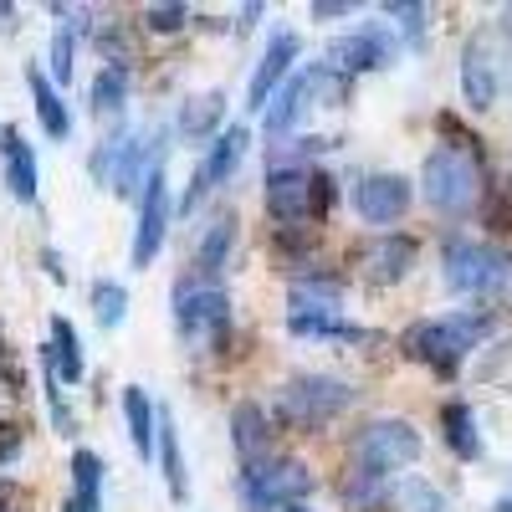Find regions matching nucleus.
<instances>
[{"label": "nucleus", "instance_id": "f257e3e1", "mask_svg": "<svg viewBox=\"0 0 512 512\" xmlns=\"http://www.w3.org/2000/svg\"><path fill=\"white\" fill-rule=\"evenodd\" d=\"M497 328V318L487 308H461V313H446V318H420L400 333V349L425 364V369H436L441 379H456V369L466 364V354H472L482 338Z\"/></svg>", "mask_w": 512, "mask_h": 512}, {"label": "nucleus", "instance_id": "f03ea898", "mask_svg": "<svg viewBox=\"0 0 512 512\" xmlns=\"http://www.w3.org/2000/svg\"><path fill=\"white\" fill-rule=\"evenodd\" d=\"M338 190L328 169L313 164H272L267 169V216L282 231H308L333 210Z\"/></svg>", "mask_w": 512, "mask_h": 512}, {"label": "nucleus", "instance_id": "7ed1b4c3", "mask_svg": "<svg viewBox=\"0 0 512 512\" xmlns=\"http://www.w3.org/2000/svg\"><path fill=\"white\" fill-rule=\"evenodd\" d=\"M420 195L436 216H472L482 200V159L466 144H441L420 164Z\"/></svg>", "mask_w": 512, "mask_h": 512}, {"label": "nucleus", "instance_id": "20e7f679", "mask_svg": "<svg viewBox=\"0 0 512 512\" xmlns=\"http://www.w3.org/2000/svg\"><path fill=\"white\" fill-rule=\"evenodd\" d=\"M169 308H175V333L180 344L205 354V349H221L226 333H231V297L221 282H200V277H180L175 282V297H169Z\"/></svg>", "mask_w": 512, "mask_h": 512}, {"label": "nucleus", "instance_id": "39448f33", "mask_svg": "<svg viewBox=\"0 0 512 512\" xmlns=\"http://www.w3.org/2000/svg\"><path fill=\"white\" fill-rule=\"evenodd\" d=\"M359 400V390L349 379H333V374H292L282 390H277V415L282 425H297V431H323Z\"/></svg>", "mask_w": 512, "mask_h": 512}, {"label": "nucleus", "instance_id": "423d86ee", "mask_svg": "<svg viewBox=\"0 0 512 512\" xmlns=\"http://www.w3.org/2000/svg\"><path fill=\"white\" fill-rule=\"evenodd\" d=\"M420 431L400 415H384V420H369L354 431L349 441V472H369V477H395L405 466L420 461Z\"/></svg>", "mask_w": 512, "mask_h": 512}, {"label": "nucleus", "instance_id": "0eeeda50", "mask_svg": "<svg viewBox=\"0 0 512 512\" xmlns=\"http://www.w3.org/2000/svg\"><path fill=\"white\" fill-rule=\"evenodd\" d=\"M313 492V472L292 456H262L246 461L236 477V502L241 512H282L292 502H303Z\"/></svg>", "mask_w": 512, "mask_h": 512}, {"label": "nucleus", "instance_id": "6e6552de", "mask_svg": "<svg viewBox=\"0 0 512 512\" xmlns=\"http://www.w3.org/2000/svg\"><path fill=\"white\" fill-rule=\"evenodd\" d=\"M441 277L451 292L461 297H487V292H502L507 277H512V256L492 241H472V236H451L446 251H441Z\"/></svg>", "mask_w": 512, "mask_h": 512}, {"label": "nucleus", "instance_id": "1a4fd4ad", "mask_svg": "<svg viewBox=\"0 0 512 512\" xmlns=\"http://www.w3.org/2000/svg\"><path fill=\"white\" fill-rule=\"evenodd\" d=\"M164 149H169V128L154 123V128H139V134H123V149H118V164H113V180L108 190L118 200H139L154 169H164Z\"/></svg>", "mask_w": 512, "mask_h": 512}, {"label": "nucleus", "instance_id": "9d476101", "mask_svg": "<svg viewBox=\"0 0 512 512\" xmlns=\"http://www.w3.org/2000/svg\"><path fill=\"white\" fill-rule=\"evenodd\" d=\"M246 149H251V128H246V123H231V128H221V134L205 144V154H200L195 175H190V190H185L180 210H195V205H200L210 190H221V185L236 175V169H241Z\"/></svg>", "mask_w": 512, "mask_h": 512}, {"label": "nucleus", "instance_id": "9b49d317", "mask_svg": "<svg viewBox=\"0 0 512 512\" xmlns=\"http://www.w3.org/2000/svg\"><path fill=\"white\" fill-rule=\"evenodd\" d=\"M169 216H175V195H169L164 169H154L144 195H139V226H134V267H154V256L169 236Z\"/></svg>", "mask_w": 512, "mask_h": 512}, {"label": "nucleus", "instance_id": "f8f14e48", "mask_svg": "<svg viewBox=\"0 0 512 512\" xmlns=\"http://www.w3.org/2000/svg\"><path fill=\"white\" fill-rule=\"evenodd\" d=\"M328 67L344 72V77L395 67V36L384 31V26H359V31H349V36L328 41Z\"/></svg>", "mask_w": 512, "mask_h": 512}, {"label": "nucleus", "instance_id": "ddd939ff", "mask_svg": "<svg viewBox=\"0 0 512 512\" xmlns=\"http://www.w3.org/2000/svg\"><path fill=\"white\" fill-rule=\"evenodd\" d=\"M297 57H303V36H297V31H277V36L267 41L262 62H256V72H251V82H246V108H251V113H262V108L272 103V93L297 72V67H292Z\"/></svg>", "mask_w": 512, "mask_h": 512}, {"label": "nucleus", "instance_id": "4468645a", "mask_svg": "<svg viewBox=\"0 0 512 512\" xmlns=\"http://www.w3.org/2000/svg\"><path fill=\"white\" fill-rule=\"evenodd\" d=\"M415 190L405 175H395V169H384V175H364L354 185V210L369 221V226H395L405 221V210H410Z\"/></svg>", "mask_w": 512, "mask_h": 512}, {"label": "nucleus", "instance_id": "2eb2a0df", "mask_svg": "<svg viewBox=\"0 0 512 512\" xmlns=\"http://www.w3.org/2000/svg\"><path fill=\"white\" fill-rule=\"evenodd\" d=\"M415 256H420V241H415V236L384 231V236H374V241L359 251V267H364V277H369L374 287H395L400 277H410Z\"/></svg>", "mask_w": 512, "mask_h": 512}, {"label": "nucleus", "instance_id": "dca6fc26", "mask_svg": "<svg viewBox=\"0 0 512 512\" xmlns=\"http://www.w3.org/2000/svg\"><path fill=\"white\" fill-rule=\"evenodd\" d=\"M313 67H297L282 88L272 93V103L262 108V128H267V139H287L297 123H303V113L313 108Z\"/></svg>", "mask_w": 512, "mask_h": 512}, {"label": "nucleus", "instance_id": "f3484780", "mask_svg": "<svg viewBox=\"0 0 512 512\" xmlns=\"http://www.w3.org/2000/svg\"><path fill=\"white\" fill-rule=\"evenodd\" d=\"M461 93H466V108L472 113H487L497 103V57H492L482 31L466 41V52H461Z\"/></svg>", "mask_w": 512, "mask_h": 512}, {"label": "nucleus", "instance_id": "a211bd4d", "mask_svg": "<svg viewBox=\"0 0 512 512\" xmlns=\"http://www.w3.org/2000/svg\"><path fill=\"white\" fill-rule=\"evenodd\" d=\"M231 246H236V216H231V210H216V216L205 221L200 241H195L190 277H200V282H221V272H226V262H231Z\"/></svg>", "mask_w": 512, "mask_h": 512}, {"label": "nucleus", "instance_id": "6ab92c4d", "mask_svg": "<svg viewBox=\"0 0 512 512\" xmlns=\"http://www.w3.org/2000/svg\"><path fill=\"white\" fill-rule=\"evenodd\" d=\"M0 175H6V190L21 200V205H31L36 200V149L26 144V134L16 123H6L0 128Z\"/></svg>", "mask_w": 512, "mask_h": 512}, {"label": "nucleus", "instance_id": "aec40b11", "mask_svg": "<svg viewBox=\"0 0 512 512\" xmlns=\"http://www.w3.org/2000/svg\"><path fill=\"white\" fill-rule=\"evenodd\" d=\"M154 456H159V472H164V487L175 502L190 497V472H185V451H180V425H175V410L159 405L154 410Z\"/></svg>", "mask_w": 512, "mask_h": 512}, {"label": "nucleus", "instance_id": "412c9836", "mask_svg": "<svg viewBox=\"0 0 512 512\" xmlns=\"http://www.w3.org/2000/svg\"><path fill=\"white\" fill-rule=\"evenodd\" d=\"M221 118H226V93L210 88V93H190L175 113V134L190 144H210L221 134Z\"/></svg>", "mask_w": 512, "mask_h": 512}, {"label": "nucleus", "instance_id": "4be33fe9", "mask_svg": "<svg viewBox=\"0 0 512 512\" xmlns=\"http://www.w3.org/2000/svg\"><path fill=\"white\" fill-rule=\"evenodd\" d=\"M231 446H236L241 466L272 456V420H267V410L256 405V400H241L231 410Z\"/></svg>", "mask_w": 512, "mask_h": 512}, {"label": "nucleus", "instance_id": "5701e85b", "mask_svg": "<svg viewBox=\"0 0 512 512\" xmlns=\"http://www.w3.org/2000/svg\"><path fill=\"white\" fill-rule=\"evenodd\" d=\"M26 88H31V108H36V123L47 128V139H67L72 134V113L57 93V82L47 77V67H26Z\"/></svg>", "mask_w": 512, "mask_h": 512}, {"label": "nucleus", "instance_id": "b1692460", "mask_svg": "<svg viewBox=\"0 0 512 512\" xmlns=\"http://www.w3.org/2000/svg\"><path fill=\"white\" fill-rule=\"evenodd\" d=\"M72 507L103 512V456L88 446L72 451Z\"/></svg>", "mask_w": 512, "mask_h": 512}, {"label": "nucleus", "instance_id": "393cba45", "mask_svg": "<svg viewBox=\"0 0 512 512\" xmlns=\"http://www.w3.org/2000/svg\"><path fill=\"white\" fill-rule=\"evenodd\" d=\"M441 431H446V446H451L461 461H477V456H482V431H477V415H472V405H466V400H446Z\"/></svg>", "mask_w": 512, "mask_h": 512}, {"label": "nucleus", "instance_id": "a878e982", "mask_svg": "<svg viewBox=\"0 0 512 512\" xmlns=\"http://www.w3.org/2000/svg\"><path fill=\"white\" fill-rule=\"evenodd\" d=\"M154 400L149 390H139V384H128L123 390V425H128V441H134V451L149 461L154 456Z\"/></svg>", "mask_w": 512, "mask_h": 512}, {"label": "nucleus", "instance_id": "bb28decb", "mask_svg": "<svg viewBox=\"0 0 512 512\" xmlns=\"http://www.w3.org/2000/svg\"><path fill=\"white\" fill-rule=\"evenodd\" d=\"M52 364H57V379L62 384H82V374H88V359H82V338L67 318H52V344H47Z\"/></svg>", "mask_w": 512, "mask_h": 512}, {"label": "nucleus", "instance_id": "cd10ccee", "mask_svg": "<svg viewBox=\"0 0 512 512\" xmlns=\"http://www.w3.org/2000/svg\"><path fill=\"white\" fill-rule=\"evenodd\" d=\"M123 103H128V72H123V67H103V72L93 77V88H88V108H93L98 118H118Z\"/></svg>", "mask_w": 512, "mask_h": 512}, {"label": "nucleus", "instance_id": "c85d7f7f", "mask_svg": "<svg viewBox=\"0 0 512 512\" xmlns=\"http://www.w3.org/2000/svg\"><path fill=\"white\" fill-rule=\"evenodd\" d=\"M88 308H93L98 328H118V323H123V313H128V287H123V282L98 277V282L88 287Z\"/></svg>", "mask_w": 512, "mask_h": 512}, {"label": "nucleus", "instance_id": "c756f323", "mask_svg": "<svg viewBox=\"0 0 512 512\" xmlns=\"http://www.w3.org/2000/svg\"><path fill=\"white\" fill-rule=\"evenodd\" d=\"M384 497H390V477H369V472H349L344 482V502L354 512H374Z\"/></svg>", "mask_w": 512, "mask_h": 512}, {"label": "nucleus", "instance_id": "7c9ffc66", "mask_svg": "<svg viewBox=\"0 0 512 512\" xmlns=\"http://www.w3.org/2000/svg\"><path fill=\"white\" fill-rule=\"evenodd\" d=\"M384 16H395V21H400V31H405L410 47H425V26H431V6H420V0H390V6H384Z\"/></svg>", "mask_w": 512, "mask_h": 512}, {"label": "nucleus", "instance_id": "2f4dec72", "mask_svg": "<svg viewBox=\"0 0 512 512\" xmlns=\"http://www.w3.org/2000/svg\"><path fill=\"white\" fill-rule=\"evenodd\" d=\"M72 72H77V31L57 26L52 31V82H72Z\"/></svg>", "mask_w": 512, "mask_h": 512}, {"label": "nucleus", "instance_id": "473e14b6", "mask_svg": "<svg viewBox=\"0 0 512 512\" xmlns=\"http://www.w3.org/2000/svg\"><path fill=\"white\" fill-rule=\"evenodd\" d=\"M123 134H128V128H113V134L88 154V175L98 180V185H108L113 180V164H118V149H123Z\"/></svg>", "mask_w": 512, "mask_h": 512}, {"label": "nucleus", "instance_id": "72a5a7b5", "mask_svg": "<svg viewBox=\"0 0 512 512\" xmlns=\"http://www.w3.org/2000/svg\"><path fill=\"white\" fill-rule=\"evenodd\" d=\"M144 26L159 31V36H164V31L175 36V31L190 26V6H180V0H169V6H149V11H144Z\"/></svg>", "mask_w": 512, "mask_h": 512}, {"label": "nucleus", "instance_id": "f704fd0d", "mask_svg": "<svg viewBox=\"0 0 512 512\" xmlns=\"http://www.w3.org/2000/svg\"><path fill=\"white\" fill-rule=\"evenodd\" d=\"M405 507H410V512H451L446 492H441V487H431V482H420V477L405 487Z\"/></svg>", "mask_w": 512, "mask_h": 512}, {"label": "nucleus", "instance_id": "c9c22d12", "mask_svg": "<svg viewBox=\"0 0 512 512\" xmlns=\"http://www.w3.org/2000/svg\"><path fill=\"white\" fill-rule=\"evenodd\" d=\"M313 16H318V21H338V16H354V0H313Z\"/></svg>", "mask_w": 512, "mask_h": 512}, {"label": "nucleus", "instance_id": "e433bc0d", "mask_svg": "<svg viewBox=\"0 0 512 512\" xmlns=\"http://www.w3.org/2000/svg\"><path fill=\"white\" fill-rule=\"evenodd\" d=\"M262 16H267V6H262V0H256V6H241V26H256Z\"/></svg>", "mask_w": 512, "mask_h": 512}, {"label": "nucleus", "instance_id": "4c0bfd02", "mask_svg": "<svg viewBox=\"0 0 512 512\" xmlns=\"http://www.w3.org/2000/svg\"><path fill=\"white\" fill-rule=\"evenodd\" d=\"M497 31H502V41L512 47V6H502V16H497Z\"/></svg>", "mask_w": 512, "mask_h": 512}, {"label": "nucleus", "instance_id": "58836bf2", "mask_svg": "<svg viewBox=\"0 0 512 512\" xmlns=\"http://www.w3.org/2000/svg\"><path fill=\"white\" fill-rule=\"evenodd\" d=\"M492 512H512V492H507V497H497V507H492Z\"/></svg>", "mask_w": 512, "mask_h": 512}, {"label": "nucleus", "instance_id": "ea45409f", "mask_svg": "<svg viewBox=\"0 0 512 512\" xmlns=\"http://www.w3.org/2000/svg\"><path fill=\"white\" fill-rule=\"evenodd\" d=\"M11 16H16V6H0V26H11Z\"/></svg>", "mask_w": 512, "mask_h": 512}, {"label": "nucleus", "instance_id": "a19ab883", "mask_svg": "<svg viewBox=\"0 0 512 512\" xmlns=\"http://www.w3.org/2000/svg\"><path fill=\"white\" fill-rule=\"evenodd\" d=\"M282 512H313L308 502H292V507H282Z\"/></svg>", "mask_w": 512, "mask_h": 512}, {"label": "nucleus", "instance_id": "79ce46f5", "mask_svg": "<svg viewBox=\"0 0 512 512\" xmlns=\"http://www.w3.org/2000/svg\"><path fill=\"white\" fill-rule=\"evenodd\" d=\"M0 512H11V502H6V492H0Z\"/></svg>", "mask_w": 512, "mask_h": 512}, {"label": "nucleus", "instance_id": "37998d69", "mask_svg": "<svg viewBox=\"0 0 512 512\" xmlns=\"http://www.w3.org/2000/svg\"><path fill=\"white\" fill-rule=\"evenodd\" d=\"M62 512H82V507H72V502H67V507H62Z\"/></svg>", "mask_w": 512, "mask_h": 512}]
</instances>
